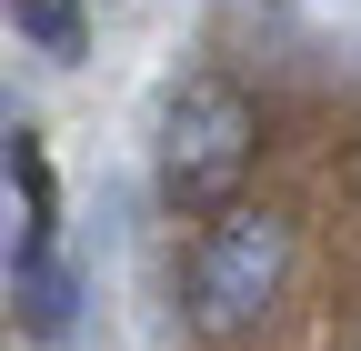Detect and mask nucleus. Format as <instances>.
Instances as JSON below:
<instances>
[{
  "mask_svg": "<svg viewBox=\"0 0 361 351\" xmlns=\"http://www.w3.org/2000/svg\"><path fill=\"white\" fill-rule=\"evenodd\" d=\"M251 151H261V111L221 70H191L171 91V111H161V191H171V211H211L221 221Z\"/></svg>",
  "mask_w": 361,
  "mask_h": 351,
  "instance_id": "f257e3e1",
  "label": "nucleus"
},
{
  "mask_svg": "<svg viewBox=\"0 0 361 351\" xmlns=\"http://www.w3.org/2000/svg\"><path fill=\"white\" fill-rule=\"evenodd\" d=\"M281 281H291V221L271 201H231L191 251V321L211 341H241V331L271 321Z\"/></svg>",
  "mask_w": 361,
  "mask_h": 351,
  "instance_id": "f03ea898",
  "label": "nucleus"
},
{
  "mask_svg": "<svg viewBox=\"0 0 361 351\" xmlns=\"http://www.w3.org/2000/svg\"><path fill=\"white\" fill-rule=\"evenodd\" d=\"M11 201H20V251L11 261H40L51 251V161H40L30 130H11Z\"/></svg>",
  "mask_w": 361,
  "mask_h": 351,
  "instance_id": "7ed1b4c3",
  "label": "nucleus"
},
{
  "mask_svg": "<svg viewBox=\"0 0 361 351\" xmlns=\"http://www.w3.org/2000/svg\"><path fill=\"white\" fill-rule=\"evenodd\" d=\"M11 291H20V321L30 331H61L71 321V271H61L51 251H40V261H11Z\"/></svg>",
  "mask_w": 361,
  "mask_h": 351,
  "instance_id": "20e7f679",
  "label": "nucleus"
},
{
  "mask_svg": "<svg viewBox=\"0 0 361 351\" xmlns=\"http://www.w3.org/2000/svg\"><path fill=\"white\" fill-rule=\"evenodd\" d=\"M11 20H20L51 61H80V0H11Z\"/></svg>",
  "mask_w": 361,
  "mask_h": 351,
  "instance_id": "39448f33",
  "label": "nucleus"
},
{
  "mask_svg": "<svg viewBox=\"0 0 361 351\" xmlns=\"http://www.w3.org/2000/svg\"><path fill=\"white\" fill-rule=\"evenodd\" d=\"M351 351H361V312H351Z\"/></svg>",
  "mask_w": 361,
  "mask_h": 351,
  "instance_id": "423d86ee",
  "label": "nucleus"
}]
</instances>
